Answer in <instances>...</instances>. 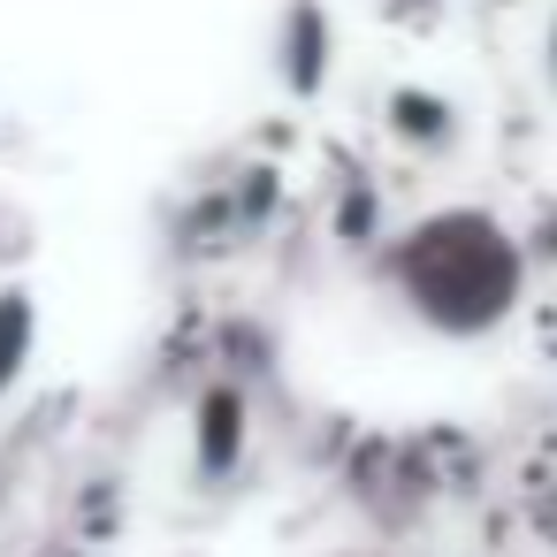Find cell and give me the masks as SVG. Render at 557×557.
Wrapping results in <instances>:
<instances>
[{
    "label": "cell",
    "mask_w": 557,
    "mask_h": 557,
    "mask_svg": "<svg viewBox=\"0 0 557 557\" xmlns=\"http://www.w3.org/2000/svg\"><path fill=\"white\" fill-rule=\"evenodd\" d=\"M24 351H32V313H24V298H9L0 306V389H9V374L24 367Z\"/></svg>",
    "instance_id": "3957f363"
},
{
    "label": "cell",
    "mask_w": 557,
    "mask_h": 557,
    "mask_svg": "<svg viewBox=\"0 0 557 557\" xmlns=\"http://www.w3.org/2000/svg\"><path fill=\"white\" fill-rule=\"evenodd\" d=\"M397 260H405L412 306H420L435 329H450V336L488 329V321L511 306V290H519V260H511V245H504L481 214H443V222L412 230V245H405Z\"/></svg>",
    "instance_id": "6da1fadb"
},
{
    "label": "cell",
    "mask_w": 557,
    "mask_h": 557,
    "mask_svg": "<svg viewBox=\"0 0 557 557\" xmlns=\"http://www.w3.org/2000/svg\"><path fill=\"white\" fill-rule=\"evenodd\" d=\"M306 54H321V24H313V9H306ZM290 77H298V85H321V62H298V39H290Z\"/></svg>",
    "instance_id": "277c9868"
},
{
    "label": "cell",
    "mask_w": 557,
    "mask_h": 557,
    "mask_svg": "<svg viewBox=\"0 0 557 557\" xmlns=\"http://www.w3.org/2000/svg\"><path fill=\"white\" fill-rule=\"evenodd\" d=\"M237 443H245V405L230 389H214L207 412H199V473H222L237 458Z\"/></svg>",
    "instance_id": "7a4b0ae2"
}]
</instances>
